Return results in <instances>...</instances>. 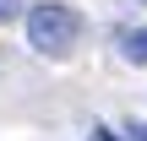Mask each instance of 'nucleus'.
I'll use <instances>...</instances> for the list:
<instances>
[{
	"label": "nucleus",
	"mask_w": 147,
	"mask_h": 141,
	"mask_svg": "<svg viewBox=\"0 0 147 141\" xmlns=\"http://www.w3.org/2000/svg\"><path fill=\"white\" fill-rule=\"evenodd\" d=\"M76 38H82V16H76L71 5L44 0V5H33V11H27V43H33L38 54L65 60V54L76 49Z\"/></svg>",
	"instance_id": "nucleus-1"
},
{
	"label": "nucleus",
	"mask_w": 147,
	"mask_h": 141,
	"mask_svg": "<svg viewBox=\"0 0 147 141\" xmlns=\"http://www.w3.org/2000/svg\"><path fill=\"white\" fill-rule=\"evenodd\" d=\"M120 54H125L131 65H147V27H131V33H120Z\"/></svg>",
	"instance_id": "nucleus-2"
},
{
	"label": "nucleus",
	"mask_w": 147,
	"mask_h": 141,
	"mask_svg": "<svg viewBox=\"0 0 147 141\" xmlns=\"http://www.w3.org/2000/svg\"><path fill=\"white\" fill-rule=\"evenodd\" d=\"M87 141H120V136H115V130H93Z\"/></svg>",
	"instance_id": "nucleus-3"
}]
</instances>
